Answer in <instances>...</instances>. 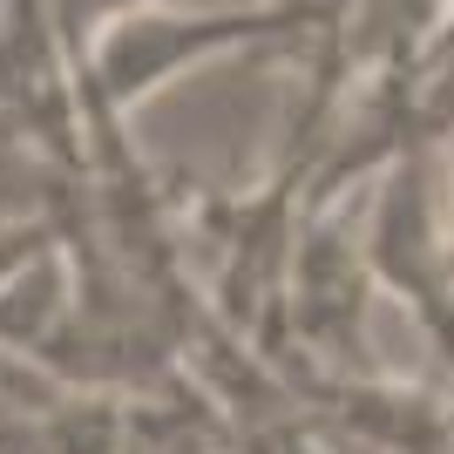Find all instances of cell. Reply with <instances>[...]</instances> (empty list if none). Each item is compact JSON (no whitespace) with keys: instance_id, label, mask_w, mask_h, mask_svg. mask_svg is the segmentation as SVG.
<instances>
[{"instance_id":"6da1fadb","label":"cell","mask_w":454,"mask_h":454,"mask_svg":"<svg viewBox=\"0 0 454 454\" xmlns=\"http://www.w3.org/2000/svg\"><path fill=\"white\" fill-rule=\"evenodd\" d=\"M319 41V14L312 0H258V7H190V0H163V7H136L89 48L82 61V122H89V176L136 170V150L122 136V115L143 109L150 95H163L176 75L204 68L224 55H292Z\"/></svg>"},{"instance_id":"7a4b0ae2","label":"cell","mask_w":454,"mask_h":454,"mask_svg":"<svg viewBox=\"0 0 454 454\" xmlns=\"http://www.w3.org/2000/svg\"><path fill=\"white\" fill-rule=\"evenodd\" d=\"M360 238L380 292L414 312V325L454 373V231H448V156H441V143H414L373 176Z\"/></svg>"},{"instance_id":"3957f363","label":"cell","mask_w":454,"mask_h":454,"mask_svg":"<svg viewBox=\"0 0 454 454\" xmlns=\"http://www.w3.org/2000/svg\"><path fill=\"white\" fill-rule=\"evenodd\" d=\"M373 258L346 204L305 210L292 271H285V346L278 373H380L373 340H366V312H373Z\"/></svg>"},{"instance_id":"277c9868","label":"cell","mask_w":454,"mask_h":454,"mask_svg":"<svg viewBox=\"0 0 454 454\" xmlns=\"http://www.w3.org/2000/svg\"><path fill=\"white\" fill-rule=\"evenodd\" d=\"M441 156H448V231H454V143H441Z\"/></svg>"}]
</instances>
